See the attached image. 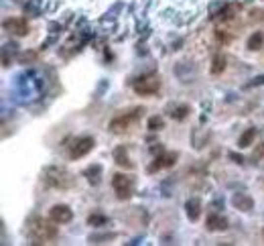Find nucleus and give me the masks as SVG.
I'll use <instances>...</instances> for the list:
<instances>
[{
	"instance_id": "nucleus-19",
	"label": "nucleus",
	"mask_w": 264,
	"mask_h": 246,
	"mask_svg": "<svg viewBox=\"0 0 264 246\" xmlns=\"http://www.w3.org/2000/svg\"><path fill=\"white\" fill-rule=\"evenodd\" d=\"M165 128V120L161 116H151L148 118V130H163Z\"/></svg>"
},
{
	"instance_id": "nucleus-8",
	"label": "nucleus",
	"mask_w": 264,
	"mask_h": 246,
	"mask_svg": "<svg viewBox=\"0 0 264 246\" xmlns=\"http://www.w3.org/2000/svg\"><path fill=\"white\" fill-rule=\"evenodd\" d=\"M49 218L55 220L57 224H67V222L73 220V211L69 210V206L57 204V206H53L51 210H49Z\"/></svg>"
},
{
	"instance_id": "nucleus-18",
	"label": "nucleus",
	"mask_w": 264,
	"mask_h": 246,
	"mask_svg": "<svg viewBox=\"0 0 264 246\" xmlns=\"http://www.w3.org/2000/svg\"><path fill=\"white\" fill-rule=\"evenodd\" d=\"M100 171H102V167L100 165H94V167H90V169H86V175H88V179H90V183H98L100 181V177H96V175H100Z\"/></svg>"
},
{
	"instance_id": "nucleus-10",
	"label": "nucleus",
	"mask_w": 264,
	"mask_h": 246,
	"mask_svg": "<svg viewBox=\"0 0 264 246\" xmlns=\"http://www.w3.org/2000/svg\"><path fill=\"white\" fill-rule=\"evenodd\" d=\"M232 206L238 208L240 211H250L254 208V200L250 198L248 193H236L232 198Z\"/></svg>"
},
{
	"instance_id": "nucleus-4",
	"label": "nucleus",
	"mask_w": 264,
	"mask_h": 246,
	"mask_svg": "<svg viewBox=\"0 0 264 246\" xmlns=\"http://www.w3.org/2000/svg\"><path fill=\"white\" fill-rule=\"evenodd\" d=\"M112 187L116 191L118 200H130L132 191H134V179L130 175H124V173H116L112 177Z\"/></svg>"
},
{
	"instance_id": "nucleus-5",
	"label": "nucleus",
	"mask_w": 264,
	"mask_h": 246,
	"mask_svg": "<svg viewBox=\"0 0 264 246\" xmlns=\"http://www.w3.org/2000/svg\"><path fill=\"white\" fill-rule=\"evenodd\" d=\"M132 88L140 96H155L161 90V81L157 75H144V77H138Z\"/></svg>"
},
{
	"instance_id": "nucleus-15",
	"label": "nucleus",
	"mask_w": 264,
	"mask_h": 246,
	"mask_svg": "<svg viewBox=\"0 0 264 246\" xmlns=\"http://www.w3.org/2000/svg\"><path fill=\"white\" fill-rule=\"evenodd\" d=\"M256 128H248V130H246V133L238 139V146H240V149H248V146L254 142V139H256Z\"/></svg>"
},
{
	"instance_id": "nucleus-6",
	"label": "nucleus",
	"mask_w": 264,
	"mask_h": 246,
	"mask_svg": "<svg viewBox=\"0 0 264 246\" xmlns=\"http://www.w3.org/2000/svg\"><path fill=\"white\" fill-rule=\"evenodd\" d=\"M4 29L14 37H27L29 35V23L23 16H12V19L4 21Z\"/></svg>"
},
{
	"instance_id": "nucleus-1",
	"label": "nucleus",
	"mask_w": 264,
	"mask_h": 246,
	"mask_svg": "<svg viewBox=\"0 0 264 246\" xmlns=\"http://www.w3.org/2000/svg\"><path fill=\"white\" fill-rule=\"evenodd\" d=\"M55 220H45V218H33L29 222V232L35 244H49L59 236Z\"/></svg>"
},
{
	"instance_id": "nucleus-14",
	"label": "nucleus",
	"mask_w": 264,
	"mask_h": 246,
	"mask_svg": "<svg viewBox=\"0 0 264 246\" xmlns=\"http://www.w3.org/2000/svg\"><path fill=\"white\" fill-rule=\"evenodd\" d=\"M264 47V33L262 31H254L250 39H248V49L250 51H260V49Z\"/></svg>"
},
{
	"instance_id": "nucleus-7",
	"label": "nucleus",
	"mask_w": 264,
	"mask_h": 246,
	"mask_svg": "<svg viewBox=\"0 0 264 246\" xmlns=\"http://www.w3.org/2000/svg\"><path fill=\"white\" fill-rule=\"evenodd\" d=\"M92 149H94V139L92 137L75 139V142L71 144V149H69V157L71 159H81V157H86Z\"/></svg>"
},
{
	"instance_id": "nucleus-17",
	"label": "nucleus",
	"mask_w": 264,
	"mask_h": 246,
	"mask_svg": "<svg viewBox=\"0 0 264 246\" xmlns=\"http://www.w3.org/2000/svg\"><path fill=\"white\" fill-rule=\"evenodd\" d=\"M234 12H236V6L230 4V6H226L218 16H213V19H216V21H222V23H228V21L234 19Z\"/></svg>"
},
{
	"instance_id": "nucleus-9",
	"label": "nucleus",
	"mask_w": 264,
	"mask_h": 246,
	"mask_svg": "<svg viewBox=\"0 0 264 246\" xmlns=\"http://www.w3.org/2000/svg\"><path fill=\"white\" fill-rule=\"evenodd\" d=\"M177 163V153H163L155 159V163L148 167V173H155V171H161V169H169Z\"/></svg>"
},
{
	"instance_id": "nucleus-16",
	"label": "nucleus",
	"mask_w": 264,
	"mask_h": 246,
	"mask_svg": "<svg viewBox=\"0 0 264 246\" xmlns=\"http://www.w3.org/2000/svg\"><path fill=\"white\" fill-rule=\"evenodd\" d=\"M224 70H226V57L224 55H216V57H213V61H211V68H209L211 75H220Z\"/></svg>"
},
{
	"instance_id": "nucleus-13",
	"label": "nucleus",
	"mask_w": 264,
	"mask_h": 246,
	"mask_svg": "<svg viewBox=\"0 0 264 246\" xmlns=\"http://www.w3.org/2000/svg\"><path fill=\"white\" fill-rule=\"evenodd\" d=\"M205 226H207V230H209V232H224L226 228H228V220L222 218V216H216V214H213V216L207 218Z\"/></svg>"
},
{
	"instance_id": "nucleus-11",
	"label": "nucleus",
	"mask_w": 264,
	"mask_h": 246,
	"mask_svg": "<svg viewBox=\"0 0 264 246\" xmlns=\"http://www.w3.org/2000/svg\"><path fill=\"white\" fill-rule=\"evenodd\" d=\"M114 161H116V165H120L124 169H134V163L130 161L124 146H116V149H114Z\"/></svg>"
},
{
	"instance_id": "nucleus-2",
	"label": "nucleus",
	"mask_w": 264,
	"mask_h": 246,
	"mask_svg": "<svg viewBox=\"0 0 264 246\" xmlns=\"http://www.w3.org/2000/svg\"><path fill=\"white\" fill-rule=\"evenodd\" d=\"M43 183L51 189H59V191H65V189H71L75 185V177L65 169V167H59V165H53V167H47L45 173H43Z\"/></svg>"
},
{
	"instance_id": "nucleus-21",
	"label": "nucleus",
	"mask_w": 264,
	"mask_h": 246,
	"mask_svg": "<svg viewBox=\"0 0 264 246\" xmlns=\"http://www.w3.org/2000/svg\"><path fill=\"white\" fill-rule=\"evenodd\" d=\"M187 112H189V108H187V106H179L175 112H171V116H173L175 120H183V118L187 116Z\"/></svg>"
},
{
	"instance_id": "nucleus-3",
	"label": "nucleus",
	"mask_w": 264,
	"mask_h": 246,
	"mask_svg": "<svg viewBox=\"0 0 264 246\" xmlns=\"http://www.w3.org/2000/svg\"><path fill=\"white\" fill-rule=\"evenodd\" d=\"M142 112H144L142 108H134V110H130V112H126V114H120V116L112 118L110 130H112L114 135H124V133H128V130H130V124L134 122Z\"/></svg>"
},
{
	"instance_id": "nucleus-23",
	"label": "nucleus",
	"mask_w": 264,
	"mask_h": 246,
	"mask_svg": "<svg viewBox=\"0 0 264 246\" xmlns=\"http://www.w3.org/2000/svg\"><path fill=\"white\" fill-rule=\"evenodd\" d=\"M262 236H264V230H262Z\"/></svg>"
},
{
	"instance_id": "nucleus-22",
	"label": "nucleus",
	"mask_w": 264,
	"mask_h": 246,
	"mask_svg": "<svg viewBox=\"0 0 264 246\" xmlns=\"http://www.w3.org/2000/svg\"><path fill=\"white\" fill-rule=\"evenodd\" d=\"M264 157V142L262 144H258V149H256V153H254V157L252 159H262Z\"/></svg>"
},
{
	"instance_id": "nucleus-20",
	"label": "nucleus",
	"mask_w": 264,
	"mask_h": 246,
	"mask_svg": "<svg viewBox=\"0 0 264 246\" xmlns=\"http://www.w3.org/2000/svg\"><path fill=\"white\" fill-rule=\"evenodd\" d=\"M88 224H90V226H104V224H106V216H102V214H92V216L88 218Z\"/></svg>"
},
{
	"instance_id": "nucleus-12",
	"label": "nucleus",
	"mask_w": 264,
	"mask_h": 246,
	"mask_svg": "<svg viewBox=\"0 0 264 246\" xmlns=\"http://www.w3.org/2000/svg\"><path fill=\"white\" fill-rule=\"evenodd\" d=\"M185 211H187V218L191 222H197V220H199V216H201V202L197 198H191L185 204Z\"/></svg>"
}]
</instances>
